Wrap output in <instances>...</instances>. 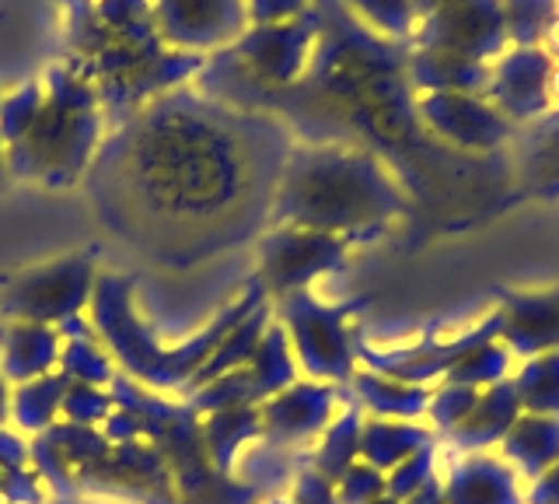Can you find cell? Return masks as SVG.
Wrapping results in <instances>:
<instances>
[{"instance_id": "6da1fadb", "label": "cell", "mask_w": 559, "mask_h": 504, "mask_svg": "<svg viewBox=\"0 0 559 504\" xmlns=\"http://www.w3.org/2000/svg\"><path fill=\"white\" fill-rule=\"evenodd\" d=\"M287 127L182 84L109 127L84 172L102 228L162 270H189L270 221Z\"/></svg>"}, {"instance_id": "7a4b0ae2", "label": "cell", "mask_w": 559, "mask_h": 504, "mask_svg": "<svg viewBox=\"0 0 559 504\" xmlns=\"http://www.w3.org/2000/svg\"><path fill=\"white\" fill-rule=\"evenodd\" d=\"M67 8V63L92 84L102 102L105 127L122 124L154 95L192 84L206 57L171 49L157 22L109 25L87 0H63Z\"/></svg>"}, {"instance_id": "3957f363", "label": "cell", "mask_w": 559, "mask_h": 504, "mask_svg": "<svg viewBox=\"0 0 559 504\" xmlns=\"http://www.w3.org/2000/svg\"><path fill=\"white\" fill-rule=\"evenodd\" d=\"M133 291H136V281L130 273H98L92 305H87V316H92L87 323L95 326L102 347L116 361V368L151 392H168V389L182 392L200 364L214 354V347L231 333L245 316H252L259 305H266V291H262L259 281H252L241 291L238 302L224 305L197 337L179 343V351H162V347L154 343L151 329L144 326V319L136 316Z\"/></svg>"}, {"instance_id": "277c9868", "label": "cell", "mask_w": 559, "mask_h": 504, "mask_svg": "<svg viewBox=\"0 0 559 504\" xmlns=\"http://www.w3.org/2000/svg\"><path fill=\"white\" fill-rule=\"evenodd\" d=\"M392 207L395 194L374 159L354 148L311 144L290 148L270 218L332 235L389 218Z\"/></svg>"}, {"instance_id": "5b68a950", "label": "cell", "mask_w": 559, "mask_h": 504, "mask_svg": "<svg viewBox=\"0 0 559 504\" xmlns=\"http://www.w3.org/2000/svg\"><path fill=\"white\" fill-rule=\"evenodd\" d=\"M39 81L46 95L43 109L22 141L4 148L8 172L11 179L67 189L84 179L109 127H105L98 92L67 60L49 63Z\"/></svg>"}, {"instance_id": "8992f818", "label": "cell", "mask_w": 559, "mask_h": 504, "mask_svg": "<svg viewBox=\"0 0 559 504\" xmlns=\"http://www.w3.org/2000/svg\"><path fill=\"white\" fill-rule=\"evenodd\" d=\"M109 396L119 410L136 413L140 438L162 452L168 473L175 480L182 504H252L255 487L227 480V473L210 462L203 442V421L189 403H171L162 392L136 386L130 375L116 372L109 382Z\"/></svg>"}, {"instance_id": "52a82bcc", "label": "cell", "mask_w": 559, "mask_h": 504, "mask_svg": "<svg viewBox=\"0 0 559 504\" xmlns=\"http://www.w3.org/2000/svg\"><path fill=\"white\" fill-rule=\"evenodd\" d=\"M95 256L92 253H67L60 259H46L4 281L0 291V312L11 323H39L63 326L78 319L92 305L95 294Z\"/></svg>"}, {"instance_id": "ba28073f", "label": "cell", "mask_w": 559, "mask_h": 504, "mask_svg": "<svg viewBox=\"0 0 559 504\" xmlns=\"http://www.w3.org/2000/svg\"><path fill=\"white\" fill-rule=\"evenodd\" d=\"M280 326L290 340L294 361L311 382H349L357 375V343L346 329L349 305H322L308 291H290L280 298Z\"/></svg>"}, {"instance_id": "9c48e42d", "label": "cell", "mask_w": 559, "mask_h": 504, "mask_svg": "<svg viewBox=\"0 0 559 504\" xmlns=\"http://www.w3.org/2000/svg\"><path fill=\"white\" fill-rule=\"evenodd\" d=\"M343 242L336 235L294 228V224H276L273 232L259 238V273L255 281L266 294H290L305 291L311 277L332 270L343 259Z\"/></svg>"}, {"instance_id": "30bf717a", "label": "cell", "mask_w": 559, "mask_h": 504, "mask_svg": "<svg viewBox=\"0 0 559 504\" xmlns=\"http://www.w3.org/2000/svg\"><path fill=\"white\" fill-rule=\"evenodd\" d=\"M162 39L182 54H217L231 46L249 19L245 0H151Z\"/></svg>"}, {"instance_id": "8fae6325", "label": "cell", "mask_w": 559, "mask_h": 504, "mask_svg": "<svg viewBox=\"0 0 559 504\" xmlns=\"http://www.w3.org/2000/svg\"><path fill=\"white\" fill-rule=\"evenodd\" d=\"M332 407H336V389L325 382H294L284 392L259 403V438L270 448L305 445L332 424Z\"/></svg>"}, {"instance_id": "7c38bea8", "label": "cell", "mask_w": 559, "mask_h": 504, "mask_svg": "<svg viewBox=\"0 0 559 504\" xmlns=\"http://www.w3.org/2000/svg\"><path fill=\"white\" fill-rule=\"evenodd\" d=\"M441 504H524V494L518 491V473L511 466L468 452L448 473Z\"/></svg>"}, {"instance_id": "4fadbf2b", "label": "cell", "mask_w": 559, "mask_h": 504, "mask_svg": "<svg viewBox=\"0 0 559 504\" xmlns=\"http://www.w3.org/2000/svg\"><path fill=\"white\" fill-rule=\"evenodd\" d=\"M60 347L63 337L57 326L11 323L4 340H0V375L14 386L43 378L52 372V364H60Z\"/></svg>"}, {"instance_id": "5bb4252c", "label": "cell", "mask_w": 559, "mask_h": 504, "mask_svg": "<svg viewBox=\"0 0 559 504\" xmlns=\"http://www.w3.org/2000/svg\"><path fill=\"white\" fill-rule=\"evenodd\" d=\"M503 462L514 469L518 480H538L559 462V417L521 413L514 427L503 434Z\"/></svg>"}, {"instance_id": "9a60e30c", "label": "cell", "mask_w": 559, "mask_h": 504, "mask_svg": "<svg viewBox=\"0 0 559 504\" xmlns=\"http://www.w3.org/2000/svg\"><path fill=\"white\" fill-rule=\"evenodd\" d=\"M518 417H521V403H518L511 378L493 382V386L479 389L476 407L465 413V421L454 427L448 438L462 452H483L486 445L503 442V434L514 427Z\"/></svg>"}, {"instance_id": "2e32d148", "label": "cell", "mask_w": 559, "mask_h": 504, "mask_svg": "<svg viewBox=\"0 0 559 504\" xmlns=\"http://www.w3.org/2000/svg\"><path fill=\"white\" fill-rule=\"evenodd\" d=\"M511 354H546L559 347V298H518L500 326Z\"/></svg>"}, {"instance_id": "e0dca14e", "label": "cell", "mask_w": 559, "mask_h": 504, "mask_svg": "<svg viewBox=\"0 0 559 504\" xmlns=\"http://www.w3.org/2000/svg\"><path fill=\"white\" fill-rule=\"evenodd\" d=\"M433 445V431L413 421H384V417H367L360 427V456L378 473L406 462L413 452Z\"/></svg>"}, {"instance_id": "ac0fdd59", "label": "cell", "mask_w": 559, "mask_h": 504, "mask_svg": "<svg viewBox=\"0 0 559 504\" xmlns=\"http://www.w3.org/2000/svg\"><path fill=\"white\" fill-rule=\"evenodd\" d=\"M266 326H270V305H259L252 316H245L231 333H227L217 347H214V354H210L200 368H197V375H192L189 382H186V389H182V396L189 399L192 392H200V389H206L210 382H217V378H224L227 372H235V368H241V364H249L252 361V354H255V347H259V340H262V333H266Z\"/></svg>"}, {"instance_id": "d6986e66", "label": "cell", "mask_w": 559, "mask_h": 504, "mask_svg": "<svg viewBox=\"0 0 559 504\" xmlns=\"http://www.w3.org/2000/svg\"><path fill=\"white\" fill-rule=\"evenodd\" d=\"M349 382H354L360 403L371 410V417H384V421H416L430 407L427 386H409V382L378 372H357Z\"/></svg>"}, {"instance_id": "ffe728a7", "label": "cell", "mask_w": 559, "mask_h": 504, "mask_svg": "<svg viewBox=\"0 0 559 504\" xmlns=\"http://www.w3.org/2000/svg\"><path fill=\"white\" fill-rule=\"evenodd\" d=\"M262 434L259 421V407H227L206 413L203 421V442H206V456L221 473H231V462L241 452V445H249L252 438Z\"/></svg>"}, {"instance_id": "44dd1931", "label": "cell", "mask_w": 559, "mask_h": 504, "mask_svg": "<svg viewBox=\"0 0 559 504\" xmlns=\"http://www.w3.org/2000/svg\"><path fill=\"white\" fill-rule=\"evenodd\" d=\"M70 378L57 368L43 378L22 382L17 389H11V421L22 434H43L46 427H52L60 413V403L67 396Z\"/></svg>"}, {"instance_id": "7402d4cb", "label": "cell", "mask_w": 559, "mask_h": 504, "mask_svg": "<svg viewBox=\"0 0 559 504\" xmlns=\"http://www.w3.org/2000/svg\"><path fill=\"white\" fill-rule=\"evenodd\" d=\"M360 427H364V417L357 407H349L340 417H332V424L322 434V445L314 448V459H311L314 473H322L325 480L340 483V477L360 456Z\"/></svg>"}, {"instance_id": "603a6c76", "label": "cell", "mask_w": 559, "mask_h": 504, "mask_svg": "<svg viewBox=\"0 0 559 504\" xmlns=\"http://www.w3.org/2000/svg\"><path fill=\"white\" fill-rule=\"evenodd\" d=\"M511 386L521 407H528L532 413L559 417V351L528 358L514 372Z\"/></svg>"}, {"instance_id": "cb8c5ba5", "label": "cell", "mask_w": 559, "mask_h": 504, "mask_svg": "<svg viewBox=\"0 0 559 504\" xmlns=\"http://www.w3.org/2000/svg\"><path fill=\"white\" fill-rule=\"evenodd\" d=\"M43 81H25L14 92H4V98H0V141H4V148L28 133L43 109Z\"/></svg>"}, {"instance_id": "d4e9b609", "label": "cell", "mask_w": 559, "mask_h": 504, "mask_svg": "<svg viewBox=\"0 0 559 504\" xmlns=\"http://www.w3.org/2000/svg\"><path fill=\"white\" fill-rule=\"evenodd\" d=\"M112 410H116L112 396L105 389H98V386H84V382H70L63 403H60L63 421L67 424H81V427L105 424Z\"/></svg>"}, {"instance_id": "484cf974", "label": "cell", "mask_w": 559, "mask_h": 504, "mask_svg": "<svg viewBox=\"0 0 559 504\" xmlns=\"http://www.w3.org/2000/svg\"><path fill=\"white\" fill-rule=\"evenodd\" d=\"M381 494H384V477L378 473L374 466H367V462H360V466L354 462L340 477V483H336L340 504H371Z\"/></svg>"}, {"instance_id": "4316f807", "label": "cell", "mask_w": 559, "mask_h": 504, "mask_svg": "<svg viewBox=\"0 0 559 504\" xmlns=\"http://www.w3.org/2000/svg\"><path fill=\"white\" fill-rule=\"evenodd\" d=\"M0 497L8 504H43L46 491H43V477L32 473V469H14V473H4V483H0Z\"/></svg>"}, {"instance_id": "83f0119b", "label": "cell", "mask_w": 559, "mask_h": 504, "mask_svg": "<svg viewBox=\"0 0 559 504\" xmlns=\"http://www.w3.org/2000/svg\"><path fill=\"white\" fill-rule=\"evenodd\" d=\"M290 501L294 504H340L336 483L325 480L322 473H314V469H305V473H297Z\"/></svg>"}, {"instance_id": "f1b7e54d", "label": "cell", "mask_w": 559, "mask_h": 504, "mask_svg": "<svg viewBox=\"0 0 559 504\" xmlns=\"http://www.w3.org/2000/svg\"><path fill=\"white\" fill-rule=\"evenodd\" d=\"M301 11V0H245V19L255 25H276Z\"/></svg>"}, {"instance_id": "f546056e", "label": "cell", "mask_w": 559, "mask_h": 504, "mask_svg": "<svg viewBox=\"0 0 559 504\" xmlns=\"http://www.w3.org/2000/svg\"><path fill=\"white\" fill-rule=\"evenodd\" d=\"M25 466H28V442L0 424V473H14V469Z\"/></svg>"}, {"instance_id": "4dcf8cb0", "label": "cell", "mask_w": 559, "mask_h": 504, "mask_svg": "<svg viewBox=\"0 0 559 504\" xmlns=\"http://www.w3.org/2000/svg\"><path fill=\"white\" fill-rule=\"evenodd\" d=\"M524 504H559V462L552 469H546L538 480L528 483V491H524Z\"/></svg>"}, {"instance_id": "1f68e13d", "label": "cell", "mask_w": 559, "mask_h": 504, "mask_svg": "<svg viewBox=\"0 0 559 504\" xmlns=\"http://www.w3.org/2000/svg\"><path fill=\"white\" fill-rule=\"evenodd\" d=\"M11 421V382L0 375V424Z\"/></svg>"}, {"instance_id": "d6a6232c", "label": "cell", "mask_w": 559, "mask_h": 504, "mask_svg": "<svg viewBox=\"0 0 559 504\" xmlns=\"http://www.w3.org/2000/svg\"><path fill=\"white\" fill-rule=\"evenodd\" d=\"M11 179V172H8V151H4V141H0V186H4Z\"/></svg>"}, {"instance_id": "836d02e7", "label": "cell", "mask_w": 559, "mask_h": 504, "mask_svg": "<svg viewBox=\"0 0 559 504\" xmlns=\"http://www.w3.org/2000/svg\"><path fill=\"white\" fill-rule=\"evenodd\" d=\"M266 504H294L290 497H273V501H266Z\"/></svg>"}, {"instance_id": "e575fe53", "label": "cell", "mask_w": 559, "mask_h": 504, "mask_svg": "<svg viewBox=\"0 0 559 504\" xmlns=\"http://www.w3.org/2000/svg\"><path fill=\"white\" fill-rule=\"evenodd\" d=\"M0 483H4V473H0Z\"/></svg>"}, {"instance_id": "d590c367", "label": "cell", "mask_w": 559, "mask_h": 504, "mask_svg": "<svg viewBox=\"0 0 559 504\" xmlns=\"http://www.w3.org/2000/svg\"><path fill=\"white\" fill-rule=\"evenodd\" d=\"M0 98H4V92H0Z\"/></svg>"}]
</instances>
